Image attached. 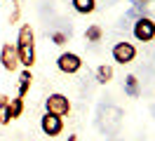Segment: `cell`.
I'll return each instance as SVG.
<instances>
[{
  "instance_id": "1",
  "label": "cell",
  "mask_w": 155,
  "mask_h": 141,
  "mask_svg": "<svg viewBox=\"0 0 155 141\" xmlns=\"http://www.w3.org/2000/svg\"><path fill=\"white\" fill-rule=\"evenodd\" d=\"M17 54H19V64L24 68H33L35 64V33H33V28L31 24H24L19 28V35H17Z\"/></svg>"
},
{
  "instance_id": "2",
  "label": "cell",
  "mask_w": 155,
  "mask_h": 141,
  "mask_svg": "<svg viewBox=\"0 0 155 141\" xmlns=\"http://www.w3.org/2000/svg\"><path fill=\"white\" fill-rule=\"evenodd\" d=\"M45 113H49V115H57V118H64V115H68L71 113V101H68L66 94H49L47 99H45Z\"/></svg>"
},
{
  "instance_id": "3",
  "label": "cell",
  "mask_w": 155,
  "mask_h": 141,
  "mask_svg": "<svg viewBox=\"0 0 155 141\" xmlns=\"http://www.w3.org/2000/svg\"><path fill=\"white\" fill-rule=\"evenodd\" d=\"M132 33L139 42H150L155 38V21L148 17H139L134 21V28H132Z\"/></svg>"
},
{
  "instance_id": "4",
  "label": "cell",
  "mask_w": 155,
  "mask_h": 141,
  "mask_svg": "<svg viewBox=\"0 0 155 141\" xmlns=\"http://www.w3.org/2000/svg\"><path fill=\"white\" fill-rule=\"evenodd\" d=\"M57 68L66 75H75L78 71L82 68V59H80V54H75V52H64V54H59V59H57Z\"/></svg>"
},
{
  "instance_id": "5",
  "label": "cell",
  "mask_w": 155,
  "mask_h": 141,
  "mask_svg": "<svg viewBox=\"0 0 155 141\" xmlns=\"http://www.w3.org/2000/svg\"><path fill=\"white\" fill-rule=\"evenodd\" d=\"M110 54H113V61L125 66V64H132L136 59V47L132 45V42H125V40H122V42H115V45H113V52H110Z\"/></svg>"
},
{
  "instance_id": "6",
  "label": "cell",
  "mask_w": 155,
  "mask_h": 141,
  "mask_svg": "<svg viewBox=\"0 0 155 141\" xmlns=\"http://www.w3.org/2000/svg\"><path fill=\"white\" fill-rule=\"evenodd\" d=\"M0 64H2V68L5 71H10V73H14L17 68H19V54H17V47L12 45V42H5V45L0 47Z\"/></svg>"
},
{
  "instance_id": "7",
  "label": "cell",
  "mask_w": 155,
  "mask_h": 141,
  "mask_svg": "<svg viewBox=\"0 0 155 141\" xmlns=\"http://www.w3.org/2000/svg\"><path fill=\"white\" fill-rule=\"evenodd\" d=\"M40 129H42V134H45V136H59V134L64 132V120H61V118H57V115L45 113V115L40 118Z\"/></svg>"
},
{
  "instance_id": "8",
  "label": "cell",
  "mask_w": 155,
  "mask_h": 141,
  "mask_svg": "<svg viewBox=\"0 0 155 141\" xmlns=\"http://www.w3.org/2000/svg\"><path fill=\"white\" fill-rule=\"evenodd\" d=\"M31 85H33V73H31L28 68H24L19 73V89H17V96H19V99H24V96L28 94Z\"/></svg>"
},
{
  "instance_id": "9",
  "label": "cell",
  "mask_w": 155,
  "mask_h": 141,
  "mask_svg": "<svg viewBox=\"0 0 155 141\" xmlns=\"http://www.w3.org/2000/svg\"><path fill=\"white\" fill-rule=\"evenodd\" d=\"M71 5L78 14H92L97 9V0H71Z\"/></svg>"
},
{
  "instance_id": "10",
  "label": "cell",
  "mask_w": 155,
  "mask_h": 141,
  "mask_svg": "<svg viewBox=\"0 0 155 141\" xmlns=\"http://www.w3.org/2000/svg\"><path fill=\"white\" fill-rule=\"evenodd\" d=\"M10 96L7 94H0V125H10L12 118H10Z\"/></svg>"
},
{
  "instance_id": "11",
  "label": "cell",
  "mask_w": 155,
  "mask_h": 141,
  "mask_svg": "<svg viewBox=\"0 0 155 141\" xmlns=\"http://www.w3.org/2000/svg\"><path fill=\"white\" fill-rule=\"evenodd\" d=\"M110 80H113V66L101 64V66L97 68V82L106 85V82H110Z\"/></svg>"
},
{
  "instance_id": "12",
  "label": "cell",
  "mask_w": 155,
  "mask_h": 141,
  "mask_svg": "<svg viewBox=\"0 0 155 141\" xmlns=\"http://www.w3.org/2000/svg\"><path fill=\"white\" fill-rule=\"evenodd\" d=\"M7 108H10L12 120L21 118V113H24V99H19V96H17V99H10V106H7Z\"/></svg>"
},
{
  "instance_id": "13",
  "label": "cell",
  "mask_w": 155,
  "mask_h": 141,
  "mask_svg": "<svg viewBox=\"0 0 155 141\" xmlns=\"http://www.w3.org/2000/svg\"><path fill=\"white\" fill-rule=\"evenodd\" d=\"M85 38H87V42H99L101 38H104V31H101V26H89L87 31H85Z\"/></svg>"
},
{
  "instance_id": "14",
  "label": "cell",
  "mask_w": 155,
  "mask_h": 141,
  "mask_svg": "<svg viewBox=\"0 0 155 141\" xmlns=\"http://www.w3.org/2000/svg\"><path fill=\"white\" fill-rule=\"evenodd\" d=\"M125 89L129 96H139V80H136L134 75H127L125 78Z\"/></svg>"
},
{
  "instance_id": "15",
  "label": "cell",
  "mask_w": 155,
  "mask_h": 141,
  "mask_svg": "<svg viewBox=\"0 0 155 141\" xmlns=\"http://www.w3.org/2000/svg\"><path fill=\"white\" fill-rule=\"evenodd\" d=\"M66 40H68V35H66V33H61V31L52 33V42H54V45H64Z\"/></svg>"
},
{
  "instance_id": "16",
  "label": "cell",
  "mask_w": 155,
  "mask_h": 141,
  "mask_svg": "<svg viewBox=\"0 0 155 141\" xmlns=\"http://www.w3.org/2000/svg\"><path fill=\"white\" fill-rule=\"evenodd\" d=\"M19 12H21V9H19V5H17V7L12 9V14H10V24H14V21L19 19Z\"/></svg>"
},
{
  "instance_id": "17",
  "label": "cell",
  "mask_w": 155,
  "mask_h": 141,
  "mask_svg": "<svg viewBox=\"0 0 155 141\" xmlns=\"http://www.w3.org/2000/svg\"><path fill=\"white\" fill-rule=\"evenodd\" d=\"M136 2H148V0H136Z\"/></svg>"
}]
</instances>
